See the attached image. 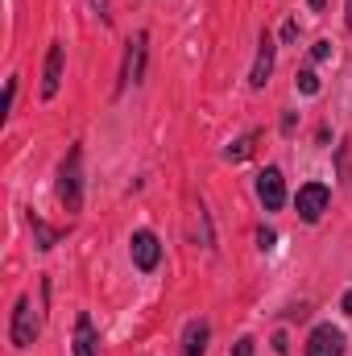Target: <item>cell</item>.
<instances>
[{
    "instance_id": "cell-2",
    "label": "cell",
    "mask_w": 352,
    "mask_h": 356,
    "mask_svg": "<svg viewBox=\"0 0 352 356\" xmlns=\"http://www.w3.org/2000/svg\"><path fill=\"white\" fill-rule=\"evenodd\" d=\"M8 340H13V348H29V344L38 340V315H33V302H29V298H17Z\"/></svg>"
},
{
    "instance_id": "cell-14",
    "label": "cell",
    "mask_w": 352,
    "mask_h": 356,
    "mask_svg": "<svg viewBox=\"0 0 352 356\" xmlns=\"http://www.w3.org/2000/svg\"><path fill=\"white\" fill-rule=\"evenodd\" d=\"M298 91H303V95H315V91H319L315 71H298Z\"/></svg>"
},
{
    "instance_id": "cell-18",
    "label": "cell",
    "mask_w": 352,
    "mask_h": 356,
    "mask_svg": "<svg viewBox=\"0 0 352 356\" xmlns=\"http://www.w3.org/2000/svg\"><path fill=\"white\" fill-rule=\"evenodd\" d=\"M13 95H17V79H8V88H4V112L13 108Z\"/></svg>"
},
{
    "instance_id": "cell-11",
    "label": "cell",
    "mask_w": 352,
    "mask_h": 356,
    "mask_svg": "<svg viewBox=\"0 0 352 356\" xmlns=\"http://www.w3.org/2000/svg\"><path fill=\"white\" fill-rule=\"evenodd\" d=\"M75 356H95V327L88 315L75 319Z\"/></svg>"
},
{
    "instance_id": "cell-22",
    "label": "cell",
    "mask_w": 352,
    "mask_h": 356,
    "mask_svg": "<svg viewBox=\"0 0 352 356\" xmlns=\"http://www.w3.org/2000/svg\"><path fill=\"white\" fill-rule=\"evenodd\" d=\"M349 29H352V0H349Z\"/></svg>"
},
{
    "instance_id": "cell-20",
    "label": "cell",
    "mask_w": 352,
    "mask_h": 356,
    "mask_svg": "<svg viewBox=\"0 0 352 356\" xmlns=\"http://www.w3.org/2000/svg\"><path fill=\"white\" fill-rule=\"evenodd\" d=\"M340 307H344V311H349V315H352V290H349V294H344V302H340Z\"/></svg>"
},
{
    "instance_id": "cell-3",
    "label": "cell",
    "mask_w": 352,
    "mask_h": 356,
    "mask_svg": "<svg viewBox=\"0 0 352 356\" xmlns=\"http://www.w3.org/2000/svg\"><path fill=\"white\" fill-rule=\"evenodd\" d=\"M328 199H332V191L323 186V182H307L303 191H298V199H294V207H298V216L307 220V224H315L323 211H328Z\"/></svg>"
},
{
    "instance_id": "cell-6",
    "label": "cell",
    "mask_w": 352,
    "mask_h": 356,
    "mask_svg": "<svg viewBox=\"0 0 352 356\" xmlns=\"http://www.w3.org/2000/svg\"><path fill=\"white\" fill-rule=\"evenodd\" d=\"M133 266L141 269V273H150V269H158V257H162V245H158V236L154 232H133Z\"/></svg>"
},
{
    "instance_id": "cell-10",
    "label": "cell",
    "mask_w": 352,
    "mask_h": 356,
    "mask_svg": "<svg viewBox=\"0 0 352 356\" xmlns=\"http://www.w3.org/2000/svg\"><path fill=\"white\" fill-rule=\"evenodd\" d=\"M141 63H145V33H137V42H129V58H125V75H120V83L141 79Z\"/></svg>"
},
{
    "instance_id": "cell-15",
    "label": "cell",
    "mask_w": 352,
    "mask_h": 356,
    "mask_svg": "<svg viewBox=\"0 0 352 356\" xmlns=\"http://www.w3.org/2000/svg\"><path fill=\"white\" fill-rule=\"evenodd\" d=\"M323 58H332V42H315L311 46V63H323Z\"/></svg>"
},
{
    "instance_id": "cell-12",
    "label": "cell",
    "mask_w": 352,
    "mask_h": 356,
    "mask_svg": "<svg viewBox=\"0 0 352 356\" xmlns=\"http://www.w3.org/2000/svg\"><path fill=\"white\" fill-rule=\"evenodd\" d=\"M29 224H33V245H38V249H54V241L63 236V232H54V228H46V224H42L38 216H33Z\"/></svg>"
},
{
    "instance_id": "cell-19",
    "label": "cell",
    "mask_w": 352,
    "mask_h": 356,
    "mask_svg": "<svg viewBox=\"0 0 352 356\" xmlns=\"http://www.w3.org/2000/svg\"><path fill=\"white\" fill-rule=\"evenodd\" d=\"M237 356H253V340L245 336V340H237Z\"/></svg>"
},
{
    "instance_id": "cell-4",
    "label": "cell",
    "mask_w": 352,
    "mask_h": 356,
    "mask_svg": "<svg viewBox=\"0 0 352 356\" xmlns=\"http://www.w3.org/2000/svg\"><path fill=\"white\" fill-rule=\"evenodd\" d=\"M307 356H344V332L323 323L307 336Z\"/></svg>"
},
{
    "instance_id": "cell-8",
    "label": "cell",
    "mask_w": 352,
    "mask_h": 356,
    "mask_svg": "<svg viewBox=\"0 0 352 356\" xmlns=\"http://www.w3.org/2000/svg\"><path fill=\"white\" fill-rule=\"evenodd\" d=\"M207 323L203 319H191L186 323V332H182V356H203L207 353Z\"/></svg>"
},
{
    "instance_id": "cell-16",
    "label": "cell",
    "mask_w": 352,
    "mask_h": 356,
    "mask_svg": "<svg viewBox=\"0 0 352 356\" xmlns=\"http://www.w3.org/2000/svg\"><path fill=\"white\" fill-rule=\"evenodd\" d=\"M257 245H262V249H273V232H269V228H257Z\"/></svg>"
},
{
    "instance_id": "cell-13",
    "label": "cell",
    "mask_w": 352,
    "mask_h": 356,
    "mask_svg": "<svg viewBox=\"0 0 352 356\" xmlns=\"http://www.w3.org/2000/svg\"><path fill=\"white\" fill-rule=\"evenodd\" d=\"M253 145H257V133H249V137H241L232 149H228V162H245L249 154H253Z\"/></svg>"
},
{
    "instance_id": "cell-5",
    "label": "cell",
    "mask_w": 352,
    "mask_h": 356,
    "mask_svg": "<svg viewBox=\"0 0 352 356\" xmlns=\"http://www.w3.org/2000/svg\"><path fill=\"white\" fill-rule=\"evenodd\" d=\"M257 195H262L265 211H278L286 203V182H282V170L278 166H265L262 175H257Z\"/></svg>"
},
{
    "instance_id": "cell-21",
    "label": "cell",
    "mask_w": 352,
    "mask_h": 356,
    "mask_svg": "<svg viewBox=\"0 0 352 356\" xmlns=\"http://www.w3.org/2000/svg\"><path fill=\"white\" fill-rule=\"evenodd\" d=\"M323 4H328V0H311V8H323Z\"/></svg>"
},
{
    "instance_id": "cell-17",
    "label": "cell",
    "mask_w": 352,
    "mask_h": 356,
    "mask_svg": "<svg viewBox=\"0 0 352 356\" xmlns=\"http://www.w3.org/2000/svg\"><path fill=\"white\" fill-rule=\"evenodd\" d=\"M294 38H298V25H294V21H286V25H282V42H294Z\"/></svg>"
},
{
    "instance_id": "cell-9",
    "label": "cell",
    "mask_w": 352,
    "mask_h": 356,
    "mask_svg": "<svg viewBox=\"0 0 352 356\" xmlns=\"http://www.w3.org/2000/svg\"><path fill=\"white\" fill-rule=\"evenodd\" d=\"M269 71H273V42L262 33V50H257V63H253L249 83H253V88H265V83H269Z\"/></svg>"
},
{
    "instance_id": "cell-1",
    "label": "cell",
    "mask_w": 352,
    "mask_h": 356,
    "mask_svg": "<svg viewBox=\"0 0 352 356\" xmlns=\"http://www.w3.org/2000/svg\"><path fill=\"white\" fill-rule=\"evenodd\" d=\"M79 162H83V149L75 145L58 170V199L67 203V211H79L83 207V175H79Z\"/></svg>"
},
{
    "instance_id": "cell-7",
    "label": "cell",
    "mask_w": 352,
    "mask_h": 356,
    "mask_svg": "<svg viewBox=\"0 0 352 356\" xmlns=\"http://www.w3.org/2000/svg\"><path fill=\"white\" fill-rule=\"evenodd\" d=\"M63 58H67V50L54 42V46L46 50V75H42V95H46V99H54L58 88H63Z\"/></svg>"
}]
</instances>
